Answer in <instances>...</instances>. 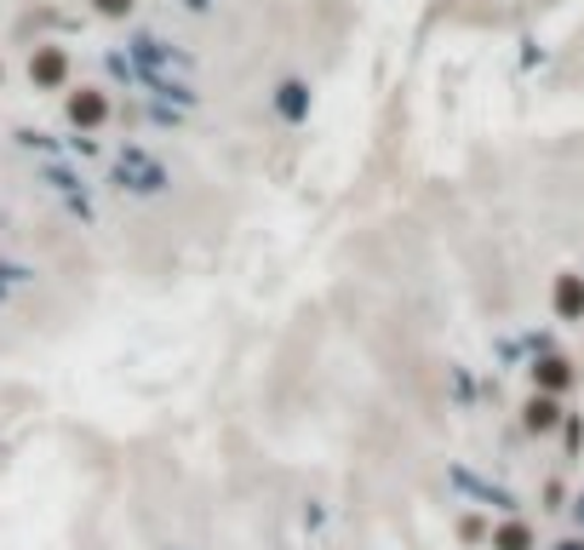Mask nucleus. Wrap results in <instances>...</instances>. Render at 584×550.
I'll list each match as a JSON object with an SVG mask.
<instances>
[{
    "label": "nucleus",
    "mask_w": 584,
    "mask_h": 550,
    "mask_svg": "<svg viewBox=\"0 0 584 550\" xmlns=\"http://www.w3.org/2000/svg\"><path fill=\"white\" fill-rule=\"evenodd\" d=\"M527 379H533V390L562 396V402H568V390L579 385V362H573V356H562V350H545V356H533Z\"/></svg>",
    "instance_id": "f257e3e1"
},
{
    "label": "nucleus",
    "mask_w": 584,
    "mask_h": 550,
    "mask_svg": "<svg viewBox=\"0 0 584 550\" xmlns=\"http://www.w3.org/2000/svg\"><path fill=\"white\" fill-rule=\"evenodd\" d=\"M562 424H568V408H562V396L527 390V402H522V431H527L533 442H545V436H562Z\"/></svg>",
    "instance_id": "f03ea898"
},
{
    "label": "nucleus",
    "mask_w": 584,
    "mask_h": 550,
    "mask_svg": "<svg viewBox=\"0 0 584 550\" xmlns=\"http://www.w3.org/2000/svg\"><path fill=\"white\" fill-rule=\"evenodd\" d=\"M64 115H69V127H81V133H98L110 121V98L98 92V87H75L64 98Z\"/></svg>",
    "instance_id": "7ed1b4c3"
},
{
    "label": "nucleus",
    "mask_w": 584,
    "mask_h": 550,
    "mask_svg": "<svg viewBox=\"0 0 584 550\" xmlns=\"http://www.w3.org/2000/svg\"><path fill=\"white\" fill-rule=\"evenodd\" d=\"M550 310L556 321H573V328H584V275L579 270H562L550 282Z\"/></svg>",
    "instance_id": "20e7f679"
},
{
    "label": "nucleus",
    "mask_w": 584,
    "mask_h": 550,
    "mask_svg": "<svg viewBox=\"0 0 584 550\" xmlns=\"http://www.w3.org/2000/svg\"><path fill=\"white\" fill-rule=\"evenodd\" d=\"M30 81L41 92H58L69 81V53H64V46H35V53H30Z\"/></svg>",
    "instance_id": "39448f33"
},
{
    "label": "nucleus",
    "mask_w": 584,
    "mask_h": 550,
    "mask_svg": "<svg viewBox=\"0 0 584 550\" xmlns=\"http://www.w3.org/2000/svg\"><path fill=\"white\" fill-rule=\"evenodd\" d=\"M488 550H539V528L527 516H504V522H493Z\"/></svg>",
    "instance_id": "423d86ee"
},
{
    "label": "nucleus",
    "mask_w": 584,
    "mask_h": 550,
    "mask_svg": "<svg viewBox=\"0 0 584 550\" xmlns=\"http://www.w3.org/2000/svg\"><path fill=\"white\" fill-rule=\"evenodd\" d=\"M275 115H282V121H304V115H310V87H304V81H282V87H275Z\"/></svg>",
    "instance_id": "0eeeda50"
},
{
    "label": "nucleus",
    "mask_w": 584,
    "mask_h": 550,
    "mask_svg": "<svg viewBox=\"0 0 584 550\" xmlns=\"http://www.w3.org/2000/svg\"><path fill=\"white\" fill-rule=\"evenodd\" d=\"M488 534H493L488 516H459V539L465 545H488Z\"/></svg>",
    "instance_id": "6e6552de"
},
{
    "label": "nucleus",
    "mask_w": 584,
    "mask_h": 550,
    "mask_svg": "<svg viewBox=\"0 0 584 550\" xmlns=\"http://www.w3.org/2000/svg\"><path fill=\"white\" fill-rule=\"evenodd\" d=\"M568 505H573L568 488H562V482H545V505H539V511H568Z\"/></svg>",
    "instance_id": "1a4fd4ad"
},
{
    "label": "nucleus",
    "mask_w": 584,
    "mask_h": 550,
    "mask_svg": "<svg viewBox=\"0 0 584 550\" xmlns=\"http://www.w3.org/2000/svg\"><path fill=\"white\" fill-rule=\"evenodd\" d=\"M92 7H98V18H133L138 0H92Z\"/></svg>",
    "instance_id": "9d476101"
},
{
    "label": "nucleus",
    "mask_w": 584,
    "mask_h": 550,
    "mask_svg": "<svg viewBox=\"0 0 584 550\" xmlns=\"http://www.w3.org/2000/svg\"><path fill=\"white\" fill-rule=\"evenodd\" d=\"M562 442H568V447H579V442H584V424H579V413H568V424H562Z\"/></svg>",
    "instance_id": "9b49d317"
},
{
    "label": "nucleus",
    "mask_w": 584,
    "mask_h": 550,
    "mask_svg": "<svg viewBox=\"0 0 584 550\" xmlns=\"http://www.w3.org/2000/svg\"><path fill=\"white\" fill-rule=\"evenodd\" d=\"M568 516H573V534H584V488L573 493V505H568Z\"/></svg>",
    "instance_id": "f8f14e48"
},
{
    "label": "nucleus",
    "mask_w": 584,
    "mask_h": 550,
    "mask_svg": "<svg viewBox=\"0 0 584 550\" xmlns=\"http://www.w3.org/2000/svg\"><path fill=\"white\" fill-rule=\"evenodd\" d=\"M545 550H584V534H562V539H550Z\"/></svg>",
    "instance_id": "ddd939ff"
}]
</instances>
